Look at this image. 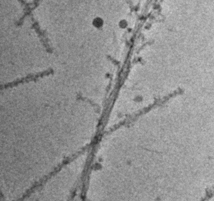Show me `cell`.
<instances>
[{
    "mask_svg": "<svg viewBox=\"0 0 214 201\" xmlns=\"http://www.w3.org/2000/svg\"><path fill=\"white\" fill-rule=\"evenodd\" d=\"M102 24H103V21L101 18H94L93 21V25L96 28L100 27L101 25H102Z\"/></svg>",
    "mask_w": 214,
    "mask_h": 201,
    "instance_id": "6da1fadb",
    "label": "cell"
}]
</instances>
